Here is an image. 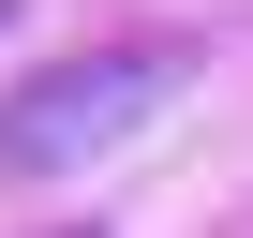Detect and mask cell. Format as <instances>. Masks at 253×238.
Listing matches in <instances>:
<instances>
[{
  "instance_id": "obj_1",
  "label": "cell",
  "mask_w": 253,
  "mask_h": 238,
  "mask_svg": "<svg viewBox=\"0 0 253 238\" xmlns=\"http://www.w3.org/2000/svg\"><path fill=\"white\" fill-rule=\"evenodd\" d=\"M179 89H194V45H104V60H60L30 89H0V179H75V164H104L119 134H149Z\"/></svg>"
},
{
  "instance_id": "obj_2",
  "label": "cell",
  "mask_w": 253,
  "mask_h": 238,
  "mask_svg": "<svg viewBox=\"0 0 253 238\" xmlns=\"http://www.w3.org/2000/svg\"><path fill=\"white\" fill-rule=\"evenodd\" d=\"M60 238H89V223H60Z\"/></svg>"
}]
</instances>
